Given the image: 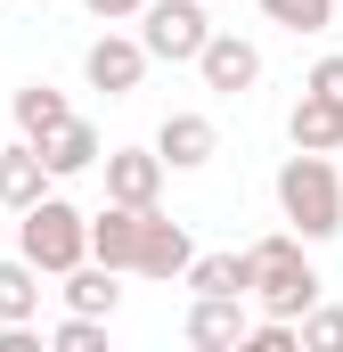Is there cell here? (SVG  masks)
Returning <instances> with one entry per match:
<instances>
[{"instance_id": "1", "label": "cell", "mask_w": 343, "mask_h": 352, "mask_svg": "<svg viewBox=\"0 0 343 352\" xmlns=\"http://www.w3.org/2000/svg\"><path fill=\"white\" fill-rule=\"evenodd\" d=\"M246 263H254V303H261V320L303 328V311H319V270H311V246H303L294 230L254 238V246H246Z\"/></svg>"}, {"instance_id": "2", "label": "cell", "mask_w": 343, "mask_h": 352, "mask_svg": "<svg viewBox=\"0 0 343 352\" xmlns=\"http://www.w3.org/2000/svg\"><path fill=\"white\" fill-rule=\"evenodd\" d=\"M278 213H286V230L303 246L335 238L343 230V164L335 156H286L278 164Z\"/></svg>"}, {"instance_id": "3", "label": "cell", "mask_w": 343, "mask_h": 352, "mask_svg": "<svg viewBox=\"0 0 343 352\" xmlns=\"http://www.w3.org/2000/svg\"><path fill=\"white\" fill-rule=\"evenodd\" d=\"M16 254L41 278H74L90 263V213L66 205V197H41L33 213H16Z\"/></svg>"}, {"instance_id": "4", "label": "cell", "mask_w": 343, "mask_h": 352, "mask_svg": "<svg viewBox=\"0 0 343 352\" xmlns=\"http://www.w3.org/2000/svg\"><path fill=\"white\" fill-rule=\"evenodd\" d=\"M213 16H204V0H147V16H139V41H147V58H164V66H196L204 50H213Z\"/></svg>"}, {"instance_id": "5", "label": "cell", "mask_w": 343, "mask_h": 352, "mask_svg": "<svg viewBox=\"0 0 343 352\" xmlns=\"http://www.w3.org/2000/svg\"><path fill=\"white\" fill-rule=\"evenodd\" d=\"M164 156L156 148H106V205H123V213H164L156 197H164Z\"/></svg>"}, {"instance_id": "6", "label": "cell", "mask_w": 343, "mask_h": 352, "mask_svg": "<svg viewBox=\"0 0 343 352\" xmlns=\"http://www.w3.org/2000/svg\"><path fill=\"white\" fill-rule=\"evenodd\" d=\"M82 74H90V90H106V98H131L139 74H147V41H131V33H98V41L82 50Z\"/></svg>"}, {"instance_id": "7", "label": "cell", "mask_w": 343, "mask_h": 352, "mask_svg": "<svg viewBox=\"0 0 343 352\" xmlns=\"http://www.w3.org/2000/svg\"><path fill=\"white\" fill-rule=\"evenodd\" d=\"M156 156H164L172 173H204V164L221 156V131H213V115H196V107L164 115V131H156Z\"/></svg>"}, {"instance_id": "8", "label": "cell", "mask_w": 343, "mask_h": 352, "mask_svg": "<svg viewBox=\"0 0 343 352\" xmlns=\"http://www.w3.org/2000/svg\"><path fill=\"white\" fill-rule=\"evenodd\" d=\"M196 74H204V90H221V98H246L261 82V50L246 33H213V50L196 58Z\"/></svg>"}, {"instance_id": "9", "label": "cell", "mask_w": 343, "mask_h": 352, "mask_svg": "<svg viewBox=\"0 0 343 352\" xmlns=\"http://www.w3.org/2000/svg\"><path fill=\"white\" fill-rule=\"evenodd\" d=\"M139 278H188V270H196V246H188V230H180V221H172V213H147V221H139Z\"/></svg>"}, {"instance_id": "10", "label": "cell", "mask_w": 343, "mask_h": 352, "mask_svg": "<svg viewBox=\"0 0 343 352\" xmlns=\"http://www.w3.org/2000/svg\"><path fill=\"white\" fill-rule=\"evenodd\" d=\"M49 164H41V148L33 140H16V148H0V213H33L41 197H49Z\"/></svg>"}, {"instance_id": "11", "label": "cell", "mask_w": 343, "mask_h": 352, "mask_svg": "<svg viewBox=\"0 0 343 352\" xmlns=\"http://www.w3.org/2000/svg\"><path fill=\"white\" fill-rule=\"evenodd\" d=\"M188 287H196V303H246V295H254V263H246L237 246H221V254H196Z\"/></svg>"}, {"instance_id": "12", "label": "cell", "mask_w": 343, "mask_h": 352, "mask_svg": "<svg viewBox=\"0 0 343 352\" xmlns=\"http://www.w3.org/2000/svg\"><path fill=\"white\" fill-rule=\"evenodd\" d=\"M139 221H147V213H123V205L90 213V263H106V270H131V263H139Z\"/></svg>"}, {"instance_id": "13", "label": "cell", "mask_w": 343, "mask_h": 352, "mask_svg": "<svg viewBox=\"0 0 343 352\" xmlns=\"http://www.w3.org/2000/svg\"><path fill=\"white\" fill-rule=\"evenodd\" d=\"M286 140H294V156H335L343 148V115L327 107V98H294V115H286Z\"/></svg>"}, {"instance_id": "14", "label": "cell", "mask_w": 343, "mask_h": 352, "mask_svg": "<svg viewBox=\"0 0 343 352\" xmlns=\"http://www.w3.org/2000/svg\"><path fill=\"white\" fill-rule=\"evenodd\" d=\"M66 123H74L66 90H49V82H25V90H16V131H25L33 148H49V140H58Z\"/></svg>"}, {"instance_id": "15", "label": "cell", "mask_w": 343, "mask_h": 352, "mask_svg": "<svg viewBox=\"0 0 343 352\" xmlns=\"http://www.w3.org/2000/svg\"><path fill=\"white\" fill-rule=\"evenodd\" d=\"M188 344L196 352H237L246 344V303H188Z\"/></svg>"}, {"instance_id": "16", "label": "cell", "mask_w": 343, "mask_h": 352, "mask_svg": "<svg viewBox=\"0 0 343 352\" xmlns=\"http://www.w3.org/2000/svg\"><path fill=\"white\" fill-rule=\"evenodd\" d=\"M115 303H123V287L106 263H82L66 278V320H115Z\"/></svg>"}, {"instance_id": "17", "label": "cell", "mask_w": 343, "mask_h": 352, "mask_svg": "<svg viewBox=\"0 0 343 352\" xmlns=\"http://www.w3.org/2000/svg\"><path fill=\"white\" fill-rule=\"evenodd\" d=\"M33 311H41V270L25 263H0V328H33Z\"/></svg>"}, {"instance_id": "18", "label": "cell", "mask_w": 343, "mask_h": 352, "mask_svg": "<svg viewBox=\"0 0 343 352\" xmlns=\"http://www.w3.org/2000/svg\"><path fill=\"white\" fill-rule=\"evenodd\" d=\"M41 164H49L58 180H74V173H90V164H106V148H98V131H90L82 115H74V123H66V131L41 148Z\"/></svg>"}, {"instance_id": "19", "label": "cell", "mask_w": 343, "mask_h": 352, "mask_svg": "<svg viewBox=\"0 0 343 352\" xmlns=\"http://www.w3.org/2000/svg\"><path fill=\"white\" fill-rule=\"evenodd\" d=\"M335 8H343V0H261V16H270V25H286V33H327V25H335Z\"/></svg>"}, {"instance_id": "20", "label": "cell", "mask_w": 343, "mask_h": 352, "mask_svg": "<svg viewBox=\"0 0 343 352\" xmlns=\"http://www.w3.org/2000/svg\"><path fill=\"white\" fill-rule=\"evenodd\" d=\"M303 352H343V303L303 311Z\"/></svg>"}, {"instance_id": "21", "label": "cell", "mask_w": 343, "mask_h": 352, "mask_svg": "<svg viewBox=\"0 0 343 352\" xmlns=\"http://www.w3.org/2000/svg\"><path fill=\"white\" fill-rule=\"evenodd\" d=\"M49 352H106V320H58Z\"/></svg>"}, {"instance_id": "22", "label": "cell", "mask_w": 343, "mask_h": 352, "mask_svg": "<svg viewBox=\"0 0 343 352\" xmlns=\"http://www.w3.org/2000/svg\"><path fill=\"white\" fill-rule=\"evenodd\" d=\"M237 352H303V328H286V320H261V328H246V344Z\"/></svg>"}, {"instance_id": "23", "label": "cell", "mask_w": 343, "mask_h": 352, "mask_svg": "<svg viewBox=\"0 0 343 352\" xmlns=\"http://www.w3.org/2000/svg\"><path fill=\"white\" fill-rule=\"evenodd\" d=\"M303 90H311V98H327V107L343 115V58H319V66H311V82H303Z\"/></svg>"}, {"instance_id": "24", "label": "cell", "mask_w": 343, "mask_h": 352, "mask_svg": "<svg viewBox=\"0 0 343 352\" xmlns=\"http://www.w3.org/2000/svg\"><path fill=\"white\" fill-rule=\"evenodd\" d=\"M98 25H123V16H147V0H82Z\"/></svg>"}, {"instance_id": "25", "label": "cell", "mask_w": 343, "mask_h": 352, "mask_svg": "<svg viewBox=\"0 0 343 352\" xmlns=\"http://www.w3.org/2000/svg\"><path fill=\"white\" fill-rule=\"evenodd\" d=\"M0 352H49V344H41L33 328H0Z\"/></svg>"}, {"instance_id": "26", "label": "cell", "mask_w": 343, "mask_h": 352, "mask_svg": "<svg viewBox=\"0 0 343 352\" xmlns=\"http://www.w3.org/2000/svg\"><path fill=\"white\" fill-rule=\"evenodd\" d=\"M335 164H343V148H335Z\"/></svg>"}]
</instances>
